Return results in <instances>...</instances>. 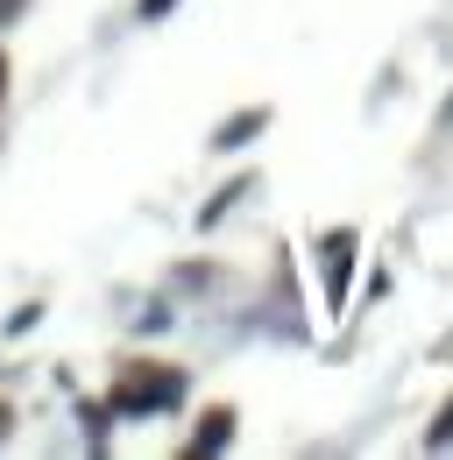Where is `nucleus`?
Returning <instances> with one entry per match:
<instances>
[{
    "mask_svg": "<svg viewBox=\"0 0 453 460\" xmlns=\"http://www.w3.org/2000/svg\"><path fill=\"white\" fill-rule=\"evenodd\" d=\"M164 7H170V0H142V14H164Z\"/></svg>",
    "mask_w": 453,
    "mask_h": 460,
    "instance_id": "2",
    "label": "nucleus"
},
{
    "mask_svg": "<svg viewBox=\"0 0 453 460\" xmlns=\"http://www.w3.org/2000/svg\"><path fill=\"white\" fill-rule=\"evenodd\" d=\"M177 397V383H170V376H128V383H120V403H128V411H135V403H142V411H156V403H170Z\"/></svg>",
    "mask_w": 453,
    "mask_h": 460,
    "instance_id": "1",
    "label": "nucleus"
}]
</instances>
